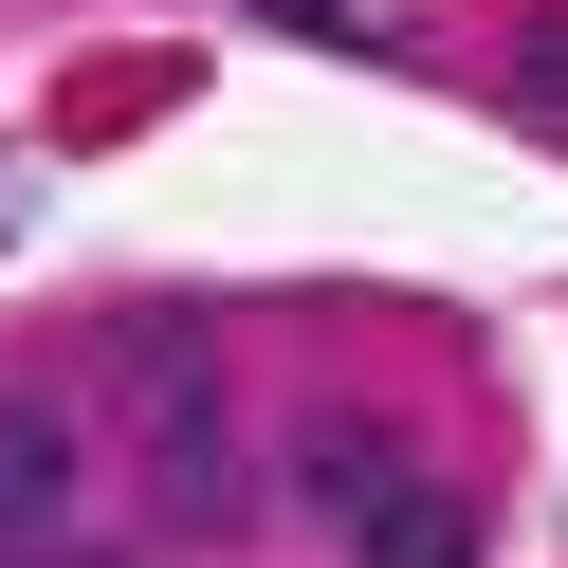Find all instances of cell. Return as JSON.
Listing matches in <instances>:
<instances>
[{
    "instance_id": "obj_5",
    "label": "cell",
    "mask_w": 568,
    "mask_h": 568,
    "mask_svg": "<svg viewBox=\"0 0 568 568\" xmlns=\"http://www.w3.org/2000/svg\"><path fill=\"white\" fill-rule=\"evenodd\" d=\"M514 92H531V111H568V0H550V19L514 38Z\"/></svg>"
},
{
    "instance_id": "obj_2",
    "label": "cell",
    "mask_w": 568,
    "mask_h": 568,
    "mask_svg": "<svg viewBox=\"0 0 568 568\" xmlns=\"http://www.w3.org/2000/svg\"><path fill=\"white\" fill-rule=\"evenodd\" d=\"M348 568H477V514H458L440 477H385L367 514H348Z\"/></svg>"
},
{
    "instance_id": "obj_3",
    "label": "cell",
    "mask_w": 568,
    "mask_h": 568,
    "mask_svg": "<svg viewBox=\"0 0 568 568\" xmlns=\"http://www.w3.org/2000/svg\"><path fill=\"white\" fill-rule=\"evenodd\" d=\"M385 477H404V458H385V440H367V422H331V440H312V495H331V514H367V495H385Z\"/></svg>"
},
{
    "instance_id": "obj_4",
    "label": "cell",
    "mask_w": 568,
    "mask_h": 568,
    "mask_svg": "<svg viewBox=\"0 0 568 568\" xmlns=\"http://www.w3.org/2000/svg\"><path fill=\"white\" fill-rule=\"evenodd\" d=\"M165 495H221V404H165Z\"/></svg>"
},
{
    "instance_id": "obj_1",
    "label": "cell",
    "mask_w": 568,
    "mask_h": 568,
    "mask_svg": "<svg viewBox=\"0 0 568 568\" xmlns=\"http://www.w3.org/2000/svg\"><path fill=\"white\" fill-rule=\"evenodd\" d=\"M74 514V404L0 385V568H38V531Z\"/></svg>"
}]
</instances>
